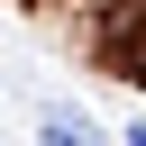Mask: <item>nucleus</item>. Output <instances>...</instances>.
I'll use <instances>...</instances> for the list:
<instances>
[{
	"instance_id": "nucleus-2",
	"label": "nucleus",
	"mask_w": 146,
	"mask_h": 146,
	"mask_svg": "<svg viewBox=\"0 0 146 146\" xmlns=\"http://www.w3.org/2000/svg\"><path fill=\"white\" fill-rule=\"evenodd\" d=\"M128 146H146V119H137V128H128Z\"/></svg>"
},
{
	"instance_id": "nucleus-3",
	"label": "nucleus",
	"mask_w": 146,
	"mask_h": 146,
	"mask_svg": "<svg viewBox=\"0 0 146 146\" xmlns=\"http://www.w3.org/2000/svg\"><path fill=\"white\" fill-rule=\"evenodd\" d=\"M137 73H146V36H137Z\"/></svg>"
},
{
	"instance_id": "nucleus-1",
	"label": "nucleus",
	"mask_w": 146,
	"mask_h": 146,
	"mask_svg": "<svg viewBox=\"0 0 146 146\" xmlns=\"http://www.w3.org/2000/svg\"><path fill=\"white\" fill-rule=\"evenodd\" d=\"M36 137H46V146H100V128H91L82 110H64V100H46V110H36Z\"/></svg>"
}]
</instances>
